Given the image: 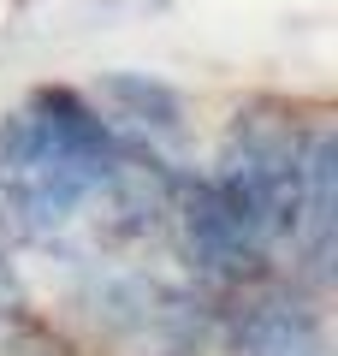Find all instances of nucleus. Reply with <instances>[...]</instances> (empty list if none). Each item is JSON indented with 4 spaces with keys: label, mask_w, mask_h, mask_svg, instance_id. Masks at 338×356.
<instances>
[{
    "label": "nucleus",
    "mask_w": 338,
    "mask_h": 356,
    "mask_svg": "<svg viewBox=\"0 0 338 356\" xmlns=\"http://www.w3.org/2000/svg\"><path fill=\"white\" fill-rule=\"evenodd\" d=\"M125 149L72 89H42L0 125V214L18 232L60 238L89 202L125 191Z\"/></svg>",
    "instance_id": "1"
},
{
    "label": "nucleus",
    "mask_w": 338,
    "mask_h": 356,
    "mask_svg": "<svg viewBox=\"0 0 338 356\" xmlns=\"http://www.w3.org/2000/svg\"><path fill=\"white\" fill-rule=\"evenodd\" d=\"M232 226L238 250L250 261H267L279 250H297V196H303V143L297 131L273 125V119H238V131L225 137V154L214 178H202Z\"/></svg>",
    "instance_id": "2"
},
{
    "label": "nucleus",
    "mask_w": 338,
    "mask_h": 356,
    "mask_svg": "<svg viewBox=\"0 0 338 356\" xmlns=\"http://www.w3.org/2000/svg\"><path fill=\"white\" fill-rule=\"evenodd\" d=\"M338 143L332 131H309V143H303V196H297V250L303 261L314 267L326 280V267H332V232H338Z\"/></svg>",
    "instance_id": "3"
},
{
    "label": "nucleus",
    "mask_w": 338,
    "mask_h": 356,
    "mask_svg": "<svg viewBox=\"0 0 338 356\" xmlns=\"http://www.w3.org/2000/svg\"><path fill=\"white\" fill-rule=\"evenodd\" d=\"M243 356H332V339L309 309L261 303L243 332Z\"/></svg>",
    "instance_id": "4"
},
{
    "label": "nucleus",
    "mask_w": 338,
    "mask_h": 356,
    "mask_svg": "<svg viewBox=\"0 0 338 356\" xmlns=\"http://www.w3.org/2000/svg\"><path fill=\"white\" fill-rule=\"evenodd\" d=\"M101 89H107V102L125 107V119H137L143 131H161V137H178V131H184V102H178V89H166L161 77L113 72Z\"/></svg>",
    "instance_id": "5"
},
{
    "label": "nucleus",
    "mask_w": 338,
    "mask_h": 356,
    "mask_svg": "<svg viewBox=\"0 0 338 356\" xmlns=\"http://www.w3.org/2000/svg\"><path fill=\"white\" fill-rule=\"evenodd\" d=\"M13 303V273H6V214H0V309Z\"/></svg>",
    "instance_id": "6"
}]
</instances>
